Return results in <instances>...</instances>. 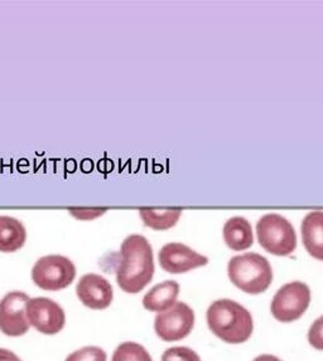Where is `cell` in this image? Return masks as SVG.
Returning a JSON list of instances; mask_svg holds the SVG:
<instances>
[{
    "mask_svg": "<svg viewBox=\"0 0 323 361\" xmlns=\"http://www.w3.org/2000/svg\"><path fill=\"white\" fill-rule=\"evenodd\" d=\"M155 271L153 248L144 235L130 234L120 247L117 282L127 293H138L152 281Z\"/></svg>",
    "mask_w": 323,
    "mask_h": 361,
    "instance_id": "obj_1",
    "label": "cell"
},
{
    "mask_svg": "<svg viewBox=\"0 0 323 361\" xmlns=\"http://www.w3.org/2000/svg\"><path fill=\"white\" fill-rule=\"evenodd\" d=\"M207 325L218 338L229 344L245 343L254 330L253 316L241 303L220 298L209 306Z\"/></svg>",
    "mask_w": 323,
    "mask_h": 361,
    "instance_id": "obj_2",
    "label": "cell"
},
{
    "mask_svg": "<svg viewBox=\"0 0 323 361\" xmlns=\"http://www.w3.org/2000/svg\"><path fill=\"white\" fill-rule=\"evenodd\" d=\"M228 274L237 288L252 295L266 291L273 281L271 262L255 252L233 257L228 264Z\"/></svg>",
    "mask_w": 323,
    "mask_h": 361,
    "instance_id": "obj_3",
    "label": "cell"
},
{
    "mask_svg": "<svg viewBox=\"0 0 323 361\" xmlns=\"http://www.w3.org/2000/svg\"><path fill=\"white\" fill-rule=\"evenodd\" d=\"M259 245L276 256H289L297 248L293 224L278 213H268L257 223Z\"/></svg>",
    "mask_w": 323,
    "mask_h": 361,
    "instance_id": "obj_4",
    "label": "cell"
},
{
    "mask_svg": "<svg viewBox=\"0 0 323 361\" xmlns=\"http://www.w3.org/2000/svg\"><path fill=\"white\" fill-rule=\"evenodd\" d=\"M76 266L70 258L48 255L38 258L32 268V280L45 291H59L74 282Z\"/></svg>",
    "mask_w": 323,
    "mask_h": 361,
    "instance_id": "obj_5",
    "label": "cell"
},
{
    "mask_svg": "<svg viewBox=\"0 0 323 361\" xmlns=\"http://www.w3.org/2000/svg\"><path fill=\"white\" fill-rule=\"evenodd\" d=\"M311 303V288L302 281L283 285L271 300V311L276 320L292 322L306 312Z\"/></svg>",
    "mask_w": 323,
    "mask_h": 361,
    "instance_id": "obj_6",
    "label": "cell"
},
{
    "mask_svg": "<svg viewBox=\"0 0 323 361\" xmlns=\"http://www.w3.org/2000/svg\"><path fill=\"white\" fill-rule=\"evenodd\" d=\"M194 325V311L182 301L159 312L154 319V330L165 341H178L189 335Z\"/></svg>",
    "mask_w": 323,
    "mask_h": 361,
    "instance_id": "obj_7",
    "label": "cell"
},
{
    "mask_svg": "<svg viewBox=\"0 0 323 361\" xmlns=\"http://www.w3.org/2000/svg\"><path fill=\"white\" fill-rule=\"evenodd\" d=\"M30 296L23 291H9L0 300V331L6 336H22L30 330L27 303Z\"/></svg>",
    "mask_w": 323,
    "mask_h": 361,
    "instance_id": "obj_8",
    "label": "cell"
},
{
    "mask_svg": "<svg viewBox=\"0 0 323 361\" xmlns=\"http://www.w3.org/2000/svg\"><path fill=\"white\" fill-rule=\"evenodd\" d=\"M27 317L30 326L45 335L59 334L65 327V310L52 298H30L27 303Z\"/></svg>",
    "mask_w": 323,
    "mask_h": 361,
    "instance_id": "obj_9",
    "label": "cell"
},
{
    "mask_svg": "<svg viewBox=\"0 0 323 361\" xmlns=\"http://www.w3.org/2000/svg\"><path fill=\"white\" fill-rule=\"evenodd\" d=\"M158 261L160 267L168 274H176L206 266L209 258L183 243L170 242L160 248Z\"/></svg>",
    "mask_w": 323,
    "mask_h": 361,
    "instance_id": "obj_10",
    "label": "cell"
},
{
    "mask_svg": "<svg viewBox=\"0 0 323 361\" xmlns=\"http://www.w3.org/2000/svg\"><path fill=\"white\" fill-rule=\"evenodd\" d=\"M76 295L88 309L105 310L112 305L114 290L101 274H86L77 282Z\"/></svg>",
    "mask_w": 323,
    "mask_h": 361,
    "instance_id": "obj_11",
    "label": "cell"
},
{
    "mask_svg": "<svg viewBox=\"0 0 323 361\" xmlns=\"http://www.w3.org/2000/svg\"><path fill=\"white\" fill-rule=\"evenodd\" d=\"M300 232L307 252L323 261V210L310 212L302 221Z\"/></svg>",
    "mask_w": 323,
    "mask_h": 361,
    "instance_id": "obj_12",
    "label": "cell"
},
{
    "mask_svg": "<svg viewBox=\"0 0 323 361\" xmlns=\"http://www.w3.org/2000/svg\"><path fill=\"white\" fill-rule=\"evenodd\" d=\"M223 234L225 243L233 251H245L253 245V228L244 216H233L225 221Z\"/></svg>",
    "mask_w": 323,
    "mask_h": 361,
    "instance_id": "obj_13",
    "label": "cell"
},
{
    "mask_svg": "<svg viewBox=\"0 0 323 361\" xmlns=\"http://www.w3.org/2000/svg\"><path fill=\"white\" fill-rule=\"evenodd\" d=\"M180 295V283L175 280L163 281L153 286L143 298V306L148 311L162 312L177 302Z\"/></svg>",
    "mask_w": 323,
    "mask_h": 361,
    "instance_id": "obj_14",
    "label": "cell"
},
{
    "mask_svg": "<svg viewBox=\"0 0 323 361\" xmlns=\"http://www.w3.org/2000/svg\"><path fill=\"white\" fill-rule=\"evenodd\" d=\"M27 231L23 223L11 216H0V252L13 253L23 247Z\"/></svg>",
    "mask_w": 323,
    "mask_h": 361,
    "instance_id": "obj_15",
    "label": "cell"
},
{
    "mask_svg": "<svg viewBox=\"0 0 323 361\" xmlns=\"http://www.w3.org/2000/svg\"><path fill=\"white\" fill-rule=\"evenodd\" d=\"M139 216L147 227L155 231H167L176 226L177 221L182 216V209L141 208L139 209Z\"/></svg>",
    "mask_w": 323,
    "mask_h": 361,
    "instance_id": "obj_16",
    "label": "cell"
},
{
    "mask_svg": "<svg viewBox=\"0 0 323 361\" xmlns=\"http://www.w3.org/2000/svg\"><path fill=\"white\" fill-rule=\"evenodd\" d=\"M112 361H153L144 346L136 341H124L112 354Z\"/></svg>",
    "mask_w": 323,
    "mask_h": 361,
    "instance_id": "obj_17",
    "label": "cell"
},
{
    "mask_svg": "<svg viewBox=\"0 0 323 361\" xmlns=\"http://www.w3.org/2000/svg\"><path fill=\"white\" fill-rule=\"evenodd\" d=\"M65 361H107V354L100 346L88 345L75 350L67 355Z\"/></svg>",
    "mask_w": 323,
    "mask_h": 361,
    "instance_id": "obj_18",
    "label": "cell"
},
{
    "mask_svg": "<svg viewBox=\"0 0 323 361\" xmlns=\"http://www.w3.org/2000/svg\"><path fill=\"white\" fill-rule=\"evenodd\" d=\"M162 361H201V357L194 349L187 346H173L165 350Z\"/></svg>",
    "mask_w": 323,
    "mask_h": 361,
    "instance_id": "obj_19",
    "label": "cell"
},
{
    "mask_svg": "<svg viewBox=\"0 0 323 361\" xmlns=\"http://www.w3.org/2000/svg\"><path fill=\"white\" fill-rule=\"evenodd\" d=\"M308 341L315 349L323 351V314L313 321L308 330Z\"/></svg>",
    "mask_w": 323,
    "mask_h": 361,
    "instance_id": "obj_20",
    "label": "cell"
},
{
    "mask_svg": "<svg viewBox=\"0 0 323 361\" xmlns=\"http://www.w3.org/2000/svg\"><path fill=\"white\" fill-rule=\"evenodd\" d=\"M106 210L107 209H100V208H98V209L71 208V209H69V212H70L71 216H75L78 221H93L95 218L105 214Z\"/></svg>",
    "mask_w": 323,
    "mask_h": 361,
    "instance_id": "obj_21",
    "label": "cell"
},
{
    "mask_svg": "<svg viewBox=\"0 0 323 361\" xmlns=\"http://www.w3.org/2000/svg\"><path fill=\"white\" fill-rule=\"evenodd\" d=\"M0 361H22L12 350L0 348Z\"/></svg>",
    "mask_w": 323,
    "mask_h": 361,
    "instance_id": "obj_22",
    "label": "cell"
},
{
    "mask_svg": "<svg viewBox=\"0 0 323 361\" xmlns=\"http://www.w3.org/2000/svg\"><path fill=\"white\" fill-rule=\"evenodd\" d=\"M253 361H283L276 355H271V354H263V355H259L254 359Z\"/></svg>",
    "mask_w": 323,
    "mask_h": 361,
    "instance_id": "obj_23",
    "label": "cell"
}]
</instances>
